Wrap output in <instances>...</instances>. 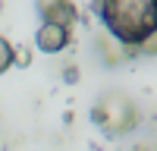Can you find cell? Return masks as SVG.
Wrapping results in <instances>:
<instances>
[{
	"label": "cell",
	"mask_w": 157,
	"mask_h": 151,
	"mask_svg": "<svg viewBox=\"0 0 157 151\" xmlns=\"http://www.w3.org/2000/svg\"><path fill=\"white\" fill-rule=\"evenodd\" d=\"M0 10H3V0H0Z\"/></svg>",
	"instance_id": "52a82bcc"
},
{
	"label": "cell",
	"mask_w": 157,
	"mask_h": 151,
	"mask_svg": "<svg viewBox=\"0 0 157 151\" xmlns=\"http://www.w3.org/2000/svg\"><path fill=\"white\" fill-rule=\"evenodd\" d=\"M38 10H41L44 22H57V25H69L75 22V3L72 0H38Z\"/></svg>",
	"instance_id": "3957f363"
},
{
	"label": "cell",
	"mask_w": 157,
	"mask_h": 151,
	"mask_svg": "<svg viewBox=\"0 0 157 151\" xmlns=\"http://www.w3.org/2000/svg\"><path fill=\"white\" fill-rule=\"evenodd\" d=\"M35 44H38V50H44V54H60V50L69 44V29L66 25H57V22H44L41 29L35 32Z\"/></svg>",
	"instance_id": "7a4b0ae2"
},
{
	"label": "cell",
	"mask_w": 157,
	"mask_h": 151,
	"mask_svg": "<svg viewBox=\"0 0 157 151\" xmlns=\"http://www.w3.org/2000/svg\"><path fill=\"white\" fill-rule=\"evenodd\" d=\"M10 66H13V44L0 35V76H3Z\"/></svg>",
	"instance_id": "277c9868"
},
{
	"label": "cell",
	"mask_w": 157,
	"mask_h": 151,
	"mask_svg": "<svg viewBox=\"0 0 157 151\" xmlns=\"http://www.w3.org/2000/svg\"><path fill=\"white\" fill-rule=\"evenodd\" d=\"M94 10L107 32L126 47H135L157 29V0H98Z\"/></svg>",
	"instance_id": "6da1fadb"
},
{
	"label": "cell",
	"mask_w": 157,
	"mask_h": 151,
	"mask_svg": "<svg viewBox=\"0 0 157 151\" xmlns=\"http://www.w3.org/2000/svg\"><path fill=\"white\" fill-rule=\"evenodd\" d=\"M13 63H16V66H29L32 63V47H25V44L13 47Z\"/></svg>",
	"instance_id": "8992f818"
},
{
	"label": "cell",
	"mask_w": 157,
	"mask_h": 151,
	"mask_svg": "<svg viewBox=\"0 0 157 151\" xmlns=\"http://www.w3.org/2000/svg\"><path fill=\"white\" fill-rule=\"evenodd\" d=\"M135 47L141 50V54H148V57H157V29H154L151 35H145V38H141Z\"/></svg>",
	"instance_id": "5b68a950"
}]
</instances>
